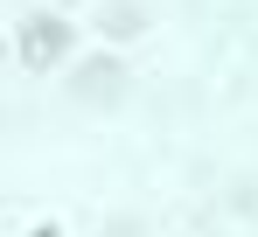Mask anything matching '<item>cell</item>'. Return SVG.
Segmentation results:
<instances>
[{
	"label": "cell",
	"instance_id": "2",
	"mask_svg": "<svg viewBox=\"0 0 258 237\" xmlns=\"http://www.w3.org/2000/svg\"><path fill=\"white\" fill-rule=\"evenodd\" d=\"M126 91V70H119V56H91L84 70H77V98H98V105H112Z\"/></svg>",
	"mask_w": 258,
	"mask_h": 237
},
{
	"label": "cell",
	"instance_id": "1",
	"mask_svg": "<svg viewBox=\"0 0 258 237\" xmlns=\"http://www.w3.org/2000/svg\"><path fill=\"white\" fill-rule=\"evenodd\" d=\"M63 49H70V21L63 14H28L21 21V56L28 63H56Z\"/></svg>",
	"mask_w": 258,
	"mask_h": 237
}]
</instances>
